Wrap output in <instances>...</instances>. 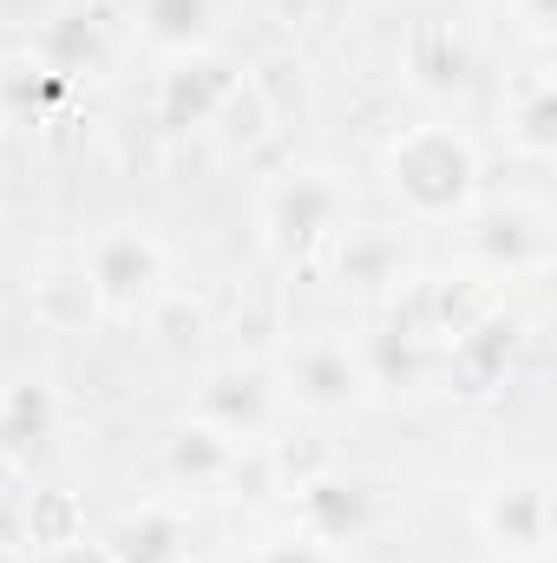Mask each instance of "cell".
Listing matches in <instances>:
<instances>
[{
    "label": "cell",
    "instance_id": "6da1fadb",
    "mask_svg": "<svg viewBox=\"0 0 557 563\" xmlns=\"http://www.w3.org/2000/svg\"><path fill=\"white\" fill-rule=\"evenodd\" d=\"M394 190H407L426 217L459 210L472 190V151L446 132H414L407 144H394Z\"/></svg>",
    "mask_w": 557,
    "mask_h": 563
}]
</instances>
